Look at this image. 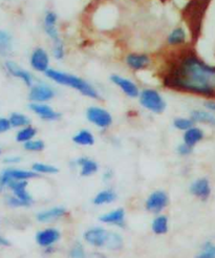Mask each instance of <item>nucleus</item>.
Returning <instances> with one entry per match:
<instances>
[{"label":"nucleus","mask_w":215,"mask_h":258,"mask_svg":"<svg viewBox=\"0 0 215 258\" xmlns=\"http://www.w3.org/2000/svg\"><path fill=\"white\" fill-rule=\"evenodd\" d=\"M86 118L99 128H107L112 124L111 114L104 108L92 106L86 110Z\"/></svg>","instance_id":"5"},{"label":"nucleus","mask_w":215,"mask_h":258,"mask_svg":"<svg viewBox=\"0 0 215 258\" xmlns=\"http://www.w3.org/2000/svg\"><path fill=\"white\" fill-rule=\"evenodd\" d=\"M84 258H106L104 254L99 253V252H93L90 254H86Z\"/></svg>","instance_id":"42"},{"label":"nucleus","mask_w":215,"mask_h":258,"mask_svg":"<svg viewBox=\"0 0 215 258\" xmlns=\"http://www.w3.org/2000/svg\"><path fill=\"white\" fill-rule=\"evenodd\" d=\"M108 233L109 231L103 228L94 227L85 231L84 240L93 247L103 248V247H106Z\"/></svg>","instance_id":"8"},{"label":"nucleus","mask_w":215,"mask_h":258,"mask_svg":"<svg viewBox=\"0 0 215 258\" xmlns=\"http://www.w3.org/2000/svg\"><path fill=\"white\" fill-rule=\"evenodd\" d=\"M45 76L48 79L56 82L57 84H60L63 86H68L70 88L78 90L80 94H82L87 98H92V99L100 98L97 89L90 82L85 81L84 79L80 78V77H77L68 73L61 72V71L53 70V69H49L45 73Z\"/></svg>","instance_id":"2"},{"label":"nucleus","mask_w":215,"mask_h":258,"mask_svg":"<svg viewBox=\"0 0 215 258\" xmlns=\"http://www.w3.org/2000/svg\"><path fill=\"white\" fill-rule=\"evenodd\" d=\"M12 50V36L5 32L0 31V54L7 56Z\"/></svg>","instance_id":"29"},{"label":"nucleus","mask_w":215,"mask_h":258,"mask_svg":"<svg viewBox=\"0 0 215 258\" xmlns=\"http://www.w3.org/2000/svg\"><path fill=\"white\" fill-rule=\"evenodd\" d=\"M168 204V196L162 190H157L147 198L145 207L149 212L160 213Z\"/></svg>","instance_id":"9"},{"label":"nucleus","mask_w":215,"mask_h":258,"mask_svg":"<svg viewBox=\"0 0 215 258\" xmlns=\"http://www.w3.org/2000/svg\"><path fill=\"white\" fill-rule=\"evenodd\" d=\"M25 150L29 151H42L45 148L44 142L41 140H31L23 145Z\"/></svg>","instance_id":"36"},{"label":"nucleus","mask_w":215,"mask_h":258,"mask_svg":"<svg viewBox=\"0 0 215 258\" xmlns=\"http://www.w3.org/2000/svg\"><path fill=\"white\" fill-rule=\"evenodd\" d=\"M73 141L80 146H92L95 144V137L87 129H82L77 135L73 137Z\"/></svg>","instance_id":"25"},{"label":"nucleus","mask_w":215,"mask_h":258,"mask_svg":"<svg viewBox=\"0 0 215 258\" xmlns=\"http://www.w3.org/2000/svg\"><path fill=\"white\" fill-rule=\"evenodd\" d=\"M191 119L194 122L215 126V112H211L209 110L195 109L191 112Z\"/></svg>","instance_id":"24"},{"label":"nucleus","mask_w":215,"mask_h":258,"mask_svg":"<svg viewBox=\"0 0 215 258\" xmlns=\"http://www.w3.org/2000/svg\"><path fill=\"white\" fill-rule=\"evenodd\" d=\"M32 170L37 173H42V174H56L59 172V169L57 167L53 165H48L44 163H35L32 166Z\"/></svg>","instance_id":"31"},{"label":"nucleus","mask_w":215,"mask_h":258,"mask_svg":"<svg viewBox=\"0 0 215 258\" xmlns=\"http://www.w3.org/2000/svg\"><path fill=\"white\" fill-rule=\"evenodd\" d=\"M9 120L11 122L12 127H25V126H29L31 123L30 119L27 117V115L19 112L12 113Z\"/></svg>","instance_id":"32"},{"label":"nucleus","mask_w":215,"mask_h":258,"mask_svg":"<svg viewBox=\"0 0 215 258\" xmlns=\"http://www.w3.org/2000/svg\"><path fill=\"white\" fill-rule=\"evenodd\" d=\"M37 176H38V173L33 170L29 171V170H22V169H15V168L7 169L0 174V191H2L5 187H7L13 179L28 180L30 178L37 177Z\"/></svg>","instance_id":"6"},{"label":"nucleus","mask_w":215,"mask_h":258,"mask_svg":"<svg viewBox=\"0 0 215 258\" xmlns=\"http://www.w3.org/2000/svg\"><path fill=\"white\" fill-rule=\"evenodd\" d=\"M60 237L61 234L59 230L55 228H47L38 232L36 235V241L40 247L50 248L60 239Z\"/></svg>","instance_id":"14"},{"label":"nucleus","mask_w":215,"mask_h":258,"mask_svg":"<svg viewBox=\"0 0 215 258\" xmlns=\"http://www.w3.org/2000/svg\"><path fill=\"white\" fill-rule=\"evenodd\" d=\"M100 221L107 224V225H113V226H124L125 222V211L121 208L115 209L110 212H107L103 214L102 216H100Z\"/></svg>","instance_id":"19"},{"label":"nucleus","mask_w":215,"mask_h":258,"mask_svg":"<svg viewBox=\"0 0 215 258\" xmlns=\"http://www.w3.org/2000/svg\"><path fill=\"white\" fill-rule=\"evenodd\" d=\"M205 108L211 112H215V100L214 99H208L205 102Z\"/></svg>","instance_id":"41"},{"label":"nucleus","mask_w":215,"mask_h":258,"mask_svg":"<svg viewBox=\"0 0 215 258\" xmlns=\"http://www.w3.org/2000/svg\"><path fill=\"white\" fill-rule=\"evenodd\" d=\"M8 204L10 206H13V207H24V206H29L28 204H25L23 201H21L15 196L8 198Z\"/></svg>","instance_id":"38"},{"label":"nucleus","mask_w":215,"mask_h":258,"mask_svg":"<svg viewBox=\"0 0 215 258\" xmlns=\"http://www.w3.org/2000/svg\"><path fill=\"white\" fill-rule=\"evenodd\" d=\"M162 79L167 88L215 99V66L201 59L193 48L181 49L169 58Z\"/></svg>","instance_id":"1"},{"label":"nucleus","mask_w":215,"mask_h":258,"mask_svg":"<svg viewBox=\"0 0 215 258\" xmlns=\"http://www.w3.org/2000/svg\"><path fill=\"white\" fill-rule=\"evenodd\" d=\"M36 135H37L36 128L32 126H25L17 133L16 140L17 142H20V143H27V142L33 140Z\"/></svg>","instance_id":"28"},{"label":"nucleus","mask_w":215,"mask_h":258,"mask_svg":"<svg viewBox=\"0 0 215 258\" xmlns=\"http://www.w3.org/2000/svg\"><path fill=\"white\" fill-rule=\"evenodd\" d=\"M204 137H205V134L200 128L192 126L191 128H189L188 131L185 132L184 143L193 148L197 143H199V142L204 139Z\"/></svg>","instance_id":"21"},{"label":"nucleus","mask_w":215,"mask_h":258,"mask_svg":"<svg viewBox=\"0 0 215 258\" xmlns=\"http://www.w3.org/2000/svg\"><path fill=\"white\" fill-rule=\"evenodd\" d=\"M190 192L200 200L206 201L211 196V185L209 179L206 177H200L195 179L190 186Z\"/></svg>","instance_id":"16"},{"label":"nucleus","mask_w":215,"mask_h":258,"mask_svg":"<svg viewBox=\"0 0 215 258\" xmlns=\"http://www.w3.org/2000/svg\"><path fill=\"white\" fill-rule=\"evenodd\" d=\"M194 121L190 118V119H187V118H178L173 121V125L176 129H179V131H188L189 128H191L193 126Z\"/></svg>","instance_id":"35"},{"label":"nucleus","mask_w":215,"mask_h":258,"mask_svg":"<svg viewBox=\"0 0 215 258\" xmlns=\"http://www.w3.org/2000/svg\"><path fill=\"white\" fill-rule=\"evenodd\" d=\"M195 258H215V244L206 242Z\"/></svg>","instance_id":"33"},{"label":"nucleus","mask_w":215,"mask_h":258,"mask_svg":"<svg viewBox=\"0 0 215 258\" xmlns=\"http://www.w3.org/2000/svg\"><path fill=\"white\" fill-rule=\"evenodd\" d=\"M123 247V238L119 233L109 231L106 248L109 250H119Z\"/></svg>","instance_id":"30"},{"label":"nucleus","mask_w":215,"mask_h":258,"mask_svg":"<svg viewBox=\"0 0 215 258\" xmlns=\"http://www.w3.org/2000/svg\"><path fill=\"white\" fill-rule=\"evenodd\" d=\"M30 109L36 113L38 117L41 118L42 120L45 121H56L60 119L61 113L56 111L53 107H50L47 104H44V103H31L29 105Z\"/></svg>","instance_id":"13"},{"label":"nucleus","mask_w":215,"mask_h":258,"mask_svg":"<svg viewBox=\"0 0 215 258\" xmlns=\"http://www.w3.org/2000/svg\"><path fill=\"white\" fill-rule=\"evenodd\" d=\"M11 127H12V125H11V122L9 119L0 118V134L9 132Z\"/></svg>","instance_id":"39"},{"label":"nucleus","mask_w":215,"mask_h":258,"mask_svg":"<svg viewBox=\"0 0 215 258\" xmlns=\"http://www.w3.org/2000/svg\"><path fill=\"white\" fill-rule=\"evenodd\" d=\"M110 81L115 85H117L122 92L129 98H136L140 96L141 92L140 89H138L137 85L127 78H124V77L120 75H111Z\"/></svg>","instance_id":"10"},{"label":"nucleus","mask_w":215,"mask_h":258,"mask_svg":"<svg viewBox=\"0 0 215 258\" xmlns=\"http://www.w3.org/2000/svg\"><path fill=\"white\" fill-rule=\"evenodd\" d=\"M116 199H117V193L115 191L112 189H105L98 193V195L94 198L93 203L97 206H101V205L110 204L112 202H115Z\"/></svg>","instance_id":"26"},{"label":"nucleus","mask_w":215,"mask_h":258,"mask_svg":"<svg viewBox=\"0 0 215 258\" xmlns=\"http://www.w3.org/2000/svg\"><path fill=\"white\" fill-rule=\"evenodd\" d=\"M76 164H77L78 167H80V174L82 176H91L97 173L99 169L97 162L88 158H80L76 161Z\"/></svg>","instance_id":"22"},{"label":"nucleus","mask_w":215,"mask_h":258,"mask_svg":"<svg viewBox=\"0 0 215 258\" xmlns=\"http://www.w3.org/2000/svg\"><path fill=\"white\" fill-rule=\"evenodd\" d=\"M162 2H166V0H162Z\"/></svg>","instance_id":"46"},{"label":"nucleus","mask_w":215,"mask_h":258,"mask_svg":"<svg viewBox=\"0 0 215 258\" xmlns=\"http://www.w3.org/2000/svg\"><path fill=\"white\" fill-rule=\"evenodd\" d=\"M111 176H112V172H111V171H106L105 174H104V176H103V178H104L105 180H108V179L111 178Z\"/></svg>","instance_id":"45"},{"label":"nucleus","mask_w":215,"mask_h":258,"mask_svg":"<svg viewBox=\"0 0 215 258\" xmlns=\"http://www.w3.org/2000/svg\"><path fill=\"white\" fill-rule=\"evenodd\" d=\"M57 21H58V17L56 15V13H54L53 11H47L45 13L44 18H43V29L46 36L49 38V39H52L53 42L61 40L59 31L57 28Z\"/></svg>","instance_id":"12"},{"label":"nucleus","mask_w":215,"mask_h":258,"mask_svg":"<svg viewBox=\"0 0 215 258\" xmlns=\"http://www.w3.org/2000/svg\"><path fill=\"white\" fill-rule=\"evenodd\" d=\"M53 56L57 60H62L65 56L64 42L61 40L53 42Z\"/></svg>","instance_id":"34"},{"label":"nucleus","mask_w":215,"mask_h":258,"mask_svg":"<svg viewBox=\"0 0 215 258\" xmlns=\"http://www.w3.org/2000/svg\"><path fill=\"white\" fill-rule=\"evenodd\" d=\"M0 246H4V247L10 246V241L8 239H6L5 237L0 236Z\"/></svg>","instance_id":"44"},{"label":"nucleus","mask_w":215,"mask_h":258,"mask_svg":"<svg viewBox=\"0 0 215 258\" xmlns=\"http://www.w3.org/2000/svg\"><path fill=\"white\" fill-rule=\"evenodd\" d=\"M187 39V34L182 27H178L173 29L168 37H167V43L171 46H180L183 45L186 42Z\"/></svg>","instance_id":"23"},{"label":"nucleus","mask_w":215,"mask_h":258,"mask_svg":"<svg viewBox=\"0 0 215 258\" xmlns=\"http://www.w3.org/2000/svg\"><path fill=\"white\" fill-rule=\"evenodd\" d=\"M138 99H140V104L151 112L162 113L166 109L165 100L156 89H143L138 96Z\"/></svg>","instance_id":"4"},{"label":"nucleus","mask_w":215,"mask_h":258,"mask_svg":"<svg viewBox=\"0 0 215 258\" xmlns=\"http://www.w3.org/2000/svg\"><path fill=\"white\" fill-rule=\"evenodd\" d=\"M20 161H21V159L19 157H9V158L5 159V162L8 164H16Z\"/></svg>","instance_id":"43"},{"label":"nucleus","mask_w":215,"mask_h":258,"mask_svg":"<svg viewBox=\"0 0 215 258\" xmlns=\"http://www.w3.org/2000/svg\"><path fill=\"white\" fill-rule=\"evenodd\" d=\"M28 180H18V179H13L9 183L8 187L13 191L14 196L23 201L25 204L29 206L33 202V198L31 197L30 193L27 190L28 187Z\"/></svg>","instance_id":"15"},{"label":"nucleus","mask_w":215,"mask_h":258,"mask_svg":"<svg viewBox=\"0 0 215 258\" xmlns=\"http://www.w3.org/2000/svg\"><path fill=\"white\" fill-rule=\"evenodd\" d=\"M31 67L39 73H46L49 70V57L46 50L42 47H37L33 50L30 58Z\"/></svg>","instance_id":"11"},{"label":"nucleus","mask_w":215,"mask_h":258,"mask_svg":"<svg viewBox=\"0 0 215 258\" xmlns=\"http://www.w3.org/2000/svg\"><path fill=\"white\" fill-rule=\"evenodd\" d=\"M65 213H66V209L64 207H60L59 206V207H54L38 213L37 221L40 223H48V222L54 221V219L64 216Z\"/></svg>","instance_id":"20"},{"label":"nucleus","mask_w":215,"mask_h":258,"mask_svg":"<svg viewBox=\"0 0 215 258\" xmlns=\"http://www.w3.org/2000/svg\"><path fill=\"white\" fill-rule=\"evenodd\" d=\"M6 70L8 73L12 76H14L15 78H18L24 82L25 85L32 86L33 85V76L21 67H19L18 64L14 61H7L6 64Z\"/></svg>","instance_id":"17"},{"label":"nucleus","mask_w":215,"mask_h":258,"mask_svg":"<svg viewBox=\"0 0 215 258\" xmlns=\"http://www.w3.org/2000/svg\"><path fill=\"white\" fill-rule=\"evenodd\" d=\"M151 229L154 233L158 235H163L168 232V218L165 215L157 216L153 224H151Z\"/></svg>","instance_id":"27"},{"label":"nucleus","mask_w":215,"mask_h":258,"mask_svg":"<svg viewBox=\"0 0 215 258\" xmlns=\"http://www.w3.org/2000/svg\"><path fill=\"white\" fill-rule=\"evenodd\" d=\"M85 255H86V253L83 249V246L79 242L76 243L69 252V256L71 258H84Z\"/></svg>","instance_id":"37"},{"label":"nucleus","mask_w":215,"mask_h":258,"mask_svg":"<svg viewBox=\"0 0 215 258\" xmlns=\"http://www.w3.org/2000/svg\"><path fill=\"white\" fill-rule=\"evenodd\" d=\"M125 62L129 69L133 71H142L149 66L150 58L145 54L131 53L126 56Z\"/></svg>","instance_id":"18"},{"label":"nucleus","mask_w":215,"mask_h":258,"mask_svg":"<svg viewBox=\"0 0 215 258\" xmlns=\"http://www.w3.org/2000/svg\"><path fill=\"white\" fill-rule=\"evenodd\" d=\"M211 0H189L183 10V18L188 24L193 38L200 33L201 22Z\"/></svg>","instance_id":"3"},{"label":"nucleus","mask_w":215,"mask_h":258,"mask_svg":"<svg viewBox=\"0 0 215 258\" xmlns=\"http://www.w3.org/2000/svg\"><path fill=\"white\" fill-rule=\"evenodd\" d=\"M192 147L188 146L187 144L183 143L181 145H179L178 147V152L181 154V156H188V154H190L192 152Z\"/></svg>","instance_id":"40"},{"label":"nucleus","mask_w":215,"mask_h":258,"mask_svg":"<svg viewBox=\"0 0 215 258\" xmlns=\"http://www.w3.org/2000/svg\"><path fill=\"white\" fill-rule=\"evenodd\" d=\"M56 95L55 89L45 83H38L31 86L29 99L35 103H43L52 100Z\"/></svg>","instance_id":"7"}]
</instances>
